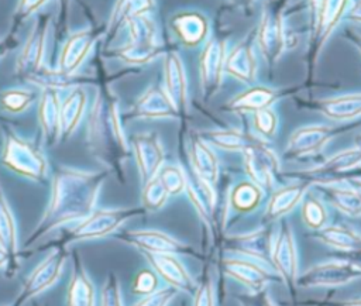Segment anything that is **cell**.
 <instances>
[{"label":"cell","mask_w":361,"mask_h":306,"mask_svg":"<svg viewBox=\"0 0 361 306\" xmlns=\"http://www.w3.org/2000/svg\"><path fill=\"white\" fill-rule=\"evenodd\" d=\"M89 141L93 151L106 161L127 154V142L116 100L104 96L96 100L89 117Z\"/></svg>","instance_id":"cell-1"},{"label":"cell","mask_w":361,"mask_h":306,"mask_svg":"<svg viewBox=\"0 0 361 306\" xmlns=\"http://www.w3.org/2000/svg\"><path fill=\"white\" fill-rule=\"evenodd\" d=\"M104 175L73 172L68 173L62 180V195L55 204L58 220L86 219L96 203Z\"/></svg>","instance_id":"cell-2"},{"label":"cell","mask_w":361,"mask_h":306,"mask_svg":"<svg viewBox=\"0 0 361 306\" xmlns=\"http://www.w3.org/2000/svg\"><path fill=\"white\" fill-rule=\"evenodd\" d=\"M360 275V268L354 264L327 261L313 265L305 274L296 276L295 283L305 288L343 286L358 279Z\"/></svg>","instance_id":"cell-3"},{"label":"cell","mask_w":361,"mask_h":306,"mask_svg":"<svg viewBox=\"0 0 361 306\" xmlns=\"http://www.w3.org/2000/svg\"><path fill=\"white\" fill-rule=\"evenodd\" d=\"M138 209H103L92 212L73 231L75 240L99 238L120 227L126 220L138 214Z\"/></svg>","instance_id":"cell-4"},{"label":"cell","mask_w":361,"mask_h":306,"mask_svg":"<svg viewBox=\"0 0 361 306\" xmlns=\"http://www.w3.org/2000/svg\"><path fill=\"white\" fill-rule=\"evenodd\" d=\"M130 30L131 41L121 51L123 58L134 63L151 59L158 49L152 23L141 16H135L130 20Z\"/></svg>","instance_id":"cell-5"},{"label":"cell","mask_w":361,"mask_h":306,"mask_svg":"<svg viewBox=\"0 0 361 306\" xmlns=\"http://www.w3.org/2000/svg\"><path fill=\"white\" fill-rule=\"evenodd\" d=\"M244 155L245 168L254 185L262 189H268L278 172V159L274 152L255 140L244 148Z\"/></svg>","instance_id":"cell-6"},{"label":"cell","mask_w":361,"mask_h":306,"mask_svg":"<svg viewBox=\"0 0 361 306\" xmlns=\"http://www.w3.org/2000/svg\"><path fill=\"white\" fill-rule=\"evenodd\" d=\"M271 264L281 275L282 281L292 290V286L296 282L298 272V255H296V244L295 237L288 224H283L275 247L271 254Z\"/></svg>","instance_id":"cell-7"},{"label":"cell","mask_w":361,"mask_h":306,"mask_svg":"<svg viewBox=\"0 0 361 306\" xmlns=\"http://www.w3.org/2000/svg\"><path fill=\"white\" fill-rule=\"evenodd\" d=\"M135 161L140 169L142 183L155 178L162 162L164 149L155 134H137L133 137Z\"/></svg>","instance_id":"cell-8"},{"label":"cell","mask_w":361,"mask_h":306,"mask_svg":"<svg viewBox=\"0 0 361 306\" xmlns=\"http://www.w3.org/2000/svg\"><path fill=\"white\" fill-rule=\"evenodd\" d=\"M123 237L126 241L134 244L144 252H149V254L175 255V254H190L193 251L189 245L155 230L127 231Z\"/></svg>","instance_id":"cell-9"},{"label":"cell","mask_w":361,"mask_h":306,"mask_svg":"<svg viewBox=\"0 0 361 306\" xmlns=\"http://www.w3.org/2000/svg\"><path fill=\"white\" fill-rule=\"evenodd\" d=\"M154 271L176 290L192 293L195 282L186 268L172 254H149L144 252Z\"/></svg>","instance_id":"cell-10"},{"label":"cell","mask_w":361,"mask_h":306,"mask_svg":"<svg viewBox=\"0 0 361 306\" xmlns=\"http://www.w3.org/2000/svg\"><path fill=\"white\" fill-rule=\"evenodd\" d=\"M334 134L327 126H307L296 130L288 142L286 154L292 157L307 155L319 151Z\"/></svg>","instance_id":"cell-11"},{"label":"cell","mask_w":361,"mask_h":306,"mask_svg":"<svg viewBox=\"0 0 361 306\" xmlns=\"http://www.w3.org/2000/svg\"><path fill=\"white\" fill-rule=\"evenodd\" d=\"M224 45L221 42L212 41L206 45L200 58L202 89L206 96H210L217 90L224 68Z\"/></svg>","instance_id":"cell-12"},{"label":"cell","mask_w":361,"mask_h":306,"mask_svg":"<svg viewBox=\"0 0 361 306\" xmlns=\"http://www.w3.org/2000/svg\"><path fill=\"white\" fill-rule=\"evenodd\" d=\"M230 248L245 257H250L259 264H271L272 240L268 230H259L244 235H237L230 240Z\"/></svg>","instance_id":"cell-13"},{"label":"cell","mask_w":361,"mask_h":306,"mask_svg":"<svg viewBox=\"0 0 361 306\" xmlns=\"http://www.w3.org/2000/svg\"><path fill=\"white\" fill-rule=\"evenodd\" d=\"M223 269L227 275L244 283L254 292H259L271 279L267 269L262 265L248 261L230 258L223 262Z\"/></svg>","instance_id":"cell-14"},{"label":"cell","mask_w":361,"mask_h":306,"mask_svg":"<svg viewBox=\"0 0 361 306\" xmlns=\"http://www.w3.org/2000/svg\"><path fill=\"white\" fill-rule=\"evenodd\" d=\"M165 92L176 109L178 114L185 109L186 103V80L180 59L176 54H169L165 62Z\"/></svg>","instance_id":"cell-15"},{"label":"cell","mask_w":361,"mask_h":306,"mask_svg":"<svg viewBox=\"0 0 361 306\" xmlns=\"http://www.w3.org/2000/svg\"><path fill=\"white\" fill-rule=\"evenodd\" d=\"M134 114L138 117H173L178 111L164 89L151 87L135 103Z\"/></svg>","instance_id":"cell-16"},{"label":"cell","mask_w":361,"mask_h":306,"mask_svg":"<svg viewBox=\"0 0 361 306\" xmlns=\"http://www.w3.org/2000/svg\"><path fill=\"white\" fill-rule=\"evenodd\" d=\"M186 183L185 188L188 189L189 197L193 202L196 210L204 220H210L213 217L214 204H216V195L207 180L200 178L195 171L190 176H185Z\"/></svg>","instance_id":"cell-17"},{"label":"cell","mask_w":361,"mask_h":306,"mask_svg":"<svg viewBox=\"0 0 361 306\" xmlns=\"http://www.w3.org/2000/svg\"><path fill=\"white\" fill-rule=\"evenodd\" d=\"M360 166V149L353 148V149H345L330 159H327L323 165L317 166L316 169L307 172L309 175H313L316 178H320L322 180H326L329 178H338L340 175L351 171V169H358Z\"/></svg>","instance_id":"cell-18"},{"label":"cell","mask_w":361,"mask_h":306,"mask_svg":"<svg viewBox=\"0 0 361 306\" xmlns=\"http://www.w3.org/2000/svg\"><path fill=\"white\" fill-rule=\"evenodd\" d=\"M66 306H94V288L80 264H76L68 289Z\"/></svg>","instance_id":"cell-19"},{"label":"cell","mask_w":361,"mask_h":306,"mask_svg":"<svg viewBox=\"0 0 361 306\" xmlns=\"http://www.w3.org/2000/svg\"><path fill=\"white\" fill-rule=\"evenodd\" d=\"M305 189H306V183H295L275 192L269 200V204L265 213L267 219L275 220L279 216L292 210L296 206V203L302 199Z\"/></svg>","instance_id":"cell-20"},{"label":"cell","mask_w":361,"mask_h":306,"mask_svg":"<svg viewBox=\"0 0 361 306\" xmlns=\"http://www.w3.org/2000/svg\"><path fill=\"white\" fill-rule=\"evenodd\" d=\"M190 158L195 172L209 183H213L217 178V159L213 151L200 138L192 140Z\"/></svg>","instance_id":"cell-21"},{"label":"cell","mask_w":361,"mask_h":306,"mask_svg":"<svg viewBox=\"0 0 361 306\" xmlns=\"http://www.w3.org/2000/svg\"><path fill=\"white\" fill-rule=\"evenodd\" d=\"M224 68L227 72L241 80H252L255 76V59L251 47L240 44L226 59Z\"/></svg>","instance_id":"cell-22"},{"label":"cell","mask_w":361,"mask_h":306,"mask_svg":"<svg viewBox=\"0 0 361 306\" xmlns=\"http://www.w3.org/2000/svg\"><path fill=\"white\" fill-rule=\"evenodd\" d=\"M322 111L336 120H348L360 114L361 96L358 93L345 94L336 99H329L320 103Z\"/></svg>","instance_id":"cell-23"},{"label":"cell","mask_w":361,"mask_h":306,"mask_svg":"<svg viewBox=\"0 0 361 306\" xmlns=\"http://www.w3.org/2000/svg\"><path fill=\"white\" fill-rule=\"evenodd\" d=\"M317 237L323 243H326L337 250H343V251H358L360 244H361L360 235L355 231L341 227V226L322 227V228H319Z\"/></svg>","instance_id":"cell-24"},{"label":"cell","mask_w":361,"mask_h":306,"mask_svg":"<svg viewBox=\"0 0 361 306\" xmlns=\"http://www.w3.org/2000/svg\"><path fill=\"white\" fill-rule=\"evenodd\" d=\"M323 192L329 202L341 210L343 213L351 216V217H358L361 212V199L360 193L353 189H344V188H337V186H329L324 185Z\"/></svg>","instance_id":"cell-25"},{"label":"cell","mask_w":361,"mask_h":306,"mask_svg":"<svg viewBox=\"0 0 361 306\" xmlns=\"http://www.w3.org/2000/svg\"><path fill=\"white\" fill-rule=\"evenodd\" d=\"M275 94L274 92H271L267 87H254L250 89L244 93H241L240 96H237L235 99L231 100V103L228 104L230 109L233 110H261L268 107V104L272 103Z\"/></svg>","instance_id":"cell-26"},{"label":"cell","mask_w":361,"mask_h":306,"mask_svg":"<svg viewBox=\"0 0 361 306\" xmlns=\"http://www.w3.org/2000/svg\"><path fill=\"white\" fill-rule=\"evenodd\" d=\"M259 44L265 56L269 61H274L279 56L283 48V38H282V30L276 21L268 18L262 23V27L259 31Z\"/></svg>","instance_id":"cell-27"},{"label":"cell","mask_w":361,"mask_h":306,"mask_svg":"<svg viewBox=\"0 0 361 306\" xmlns=\"http://www.w3.org/2000/svg\"><path fill=\"white\" fill-rule=\"evenodd\" d=\"M62 261H63V257L61 254L52 255L47 261V264L39 268V271L37 272L35 278L31 281V283H30V286L27 289V296L35 295L39 290H42L47 286H49L58 278V275L61 272V268H62Z\"/></svg>","instance_id":"cell-28"},{"label":"cell","mask_w":361,"mask_h":306,"mask_svg":"<svg viewBox=\"0 0 361 306\" xmlns=\"http://www.w3.org/2000/svg\"><path fill=\"white\" fill-rule=\"evenodd\" d=\"M206 137L212 144L226 149H244L245 147H248L251 142L255 141V138H252L251 135L240 131H234V130L213 131V133H207Z\"/></svg>","instance_id":"cell-29"},{"label":"cell","mask_w":361,"mask_h":306,"mask_svg":"<svg viewBox=\"0 0 361 306\" xmlns=\"http://www.w3.org/2000/svg\"><path fill=\"white\" fill-rule=\"evenodd\" d=\"M92 44H93V37L87 32L73 37L66 47V51L63 55V66L68 71L76 68L78 63L86 56Z\"/></svg>","instance_id":"cell-30"},{"label":"cell","mask_w":361,"mask_h":306,"mask_svg":"<svg viewBox=\"0 0 361 306\" xmlns=\"http://www.w3.org/2000/svg\"><path fill=\"white\" fill-rule=\"evenodd\" d=\"M261 189L251 182L240 183L231 193V203L240 212L252 210L258 204Z\"/></svg>","instance_id":"cell-31"},{"label":"cell","mask_w":361,"mask_h":306,"mask_svg":"<svg viewBox=\"0 0 361 306\" xmlns=\"http://www.w3.org/2000/svg\"><path fill=\"white\" fill-rule=\"evenodd\" d=\"M85 102H86L85 93L79 89L75 90L69 96V99L66 100L63 111H62V124H63V128L66 131H71V130L75 128V126H76V123L80 118V114L83 111Z\"/></svg>","instance_id":"cell-32"},{"label":"cell","mask_w":361,"mask_h":306,"mask_svg":"<svg viewBox=\"0 0 361 306\" xmlns=\"http://www.w3.org/2000/svg\"><path fill=\"white\" fill-rule=\"evenodd\" d=\"M179 35L188 44H196L204 35V21L197 16H185L176 23Z\"/></svg>","instance_id":"cell-33"},{"label":"cell","mask_w":361,"mask_h":306,"mask_svg":"<svg viewBox=\"0 0 361 306\" xmlns=\"http://www.w3.org/2000/svg\"><path fill=\"white\" fill-rule=\"evenodd\" d=\"M168 199V192L159 182V179L155 176L149 179L147 183H144L142 190V204L148 210H158L164 206V203Z\"/></svg>","instance_id":"cell-34"},{"label":"cell","mask_w":361,"mask_h":306,"mask_svg":"<svg viewBox=\"0 0 361 306\" xmlns=\"http://www.w3.org/2000/svg\"><path fill=\"white\" fill-rule=\"evenodd\" d=\"M303 221L307 227L319 230L326 223V209L324 206L314 197H307L303 203L302 209Z\"/></svg>","instance_id":"cell-35"},{"label":"cell","mask_w":361,"mask_h":306,"mask_svg":"<svg viewBox=\"0 0 361 306\" xmlns=\"http://www.w3.org/2000/svg\"><path fill=\"white\" fill-rule=\"evenodd\" d=\"M158 172L159 173H157V178L159 179V182L162 183V186L165 188L168 195H176L185 189L186 178L179 168L166 166Z\"/></svg>","instance_id":"cell-36"},{"label":"cell","mask_w":361,"mask_h":306,"mask_svg":"<svg viewBox=\"0 0 361 306\" xmlns=\"http://www.w3.org/2000/svg\"><path fill=\"white\" fill-rule=\"evenodd\" d=\"M100 306H123L120 283L113 274H110L103 283L100 293Z\"/></svg>","instance_id":"cell-37"},{"label":"cell","mask_w":361,"mask_h":306,"mask_svg":"<svg viewBox=\"0 0 361 306\" xmlns=\"http://www.w3.org/2000/svg\"><path fill=\"white\" fill-rule=\"evenodd\" d=\"M176 293L178 290L172 286L155 289L154 292L144 295V298L134 306H168Z\"/></svg>","instance_id":"cell-38"},{"label":"cell","mask_w":361,"mask_h":306,"mask_svg":"<svg viewBox=\"0 0 361 306\" xmlns=\"http://www.w3.org/2000/svg\"><path fill=\"white\" fill-rule=\"evenodd\" d=\"M254 123H255V128L267 137H271L275 133L276 128V116L274 111H271L269 109H261L257 110L254 114Z\"/></svg>","instance_id":"cell-39"},{"label":"cell","mask_w":361,"mask_h":306,"mask_svg":"<svg viewBox=\"0 0 361 306\" xmlns=\"http://www.w3.org/2000/svg\"><path fill=\"white\" fill-rule=\"evenodd\" d=\"M157 285L158 276L149 269H142L134 279L133 292L137 295H148L157 289Z\"/></svg>","instance_id":"cell-40"},{"label":"cell","mask_w":361,"mask_h":306,"mask_svg":"<svg viewBox=\"0 0 361 306\" xmlns=\"http://www.w3.org/2000/svg\"><path fill=\"white\" fill-rule=\"evenodd\" d=\"M193 306H216L214 290L210 279H204L196 289L193 298Z\"/></svg>","instance_id":"cell-41"},{"label":"cell","mask_w":361,"mask_h":306,"mask_svg":"<svg viewBox=\"0 0 361 306\" xmlns=\"http://www.w3.org/2000/svg\"><path fill=\"white\" fill-rule=\"evenodd\" d=\"M148 1L149 0H124L121 11L118 13V17L121 18L124 16L126 18H128V17L133 18V17L138 16V13L142 11V8H145L148 6Z\"/></svg>","instance_id":"cell-42"},{"label":"cell","mask_w":361,"mask_h":306,"mask_svg":"<svg viewBox=\"0 0 361 306\" xmlns=\"http://www.w3.org/2000/svg\"><path fill=\"white\" fill-rule=\"evenodd\" d=\"M336 306H361V303H360V299H354V300H344V302H340V303H337Z\"/></svg>","instance_id":"cell-43"}]
</instances>
